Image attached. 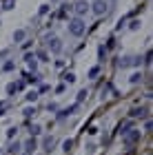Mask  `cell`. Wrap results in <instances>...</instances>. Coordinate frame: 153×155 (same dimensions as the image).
I'll return each instance as SVG.
<instances>
[{"mask_svg": "<svg viewBox=\"0 0 153 155\" xmlns=\"http://www.w3.org/2000/svg\"><path fill=\"white\" fill-rule=\"evenodd\" d=\"M85 31H87V25H85V20H82V18H78V16H75V18H71V20H69V33H71V36L80 38Z\"/></svg>", "mask_w": 153, "mask_h": 155, "instance_id": "cell-1", "label": "cell"}, {"mask_svg": "<svg viewBox=\"0 0 153 155\" xmlns=\"http://www.w3.org/2000/svg\"><path fill=\"white\" fill-rule=\"evenodd\" d=\"M89 11H93L95 16H104L109 11V2L107 0H95L93 5H89Z\"/></svg>", "mask_w": 153, "mask_h": 155, "instance_id": "cell-2", "label": "cell"}, {"mask_svg": "<svg viewBox=\"0 0 153 155\" xmlns=\"http://www.w3.org/2000/svg\"><path fill=\"white\" fill-rule=\"evenodd\" d=\"M73 11H75V16H78V18H82L89 11V2H87V0H78V2L73 5Z\"/></svg>", "mask_w": 153, "mask_h": 155, "instance_id": "cell-3", "label": "cell"}, {"mask_svg": "<svg viewBox=\"0 0 153 155\" xmlns=\"http://www.w3.org/2000/svg\"><path fill=\"white\" fill-rule=\"evenodd\" d=\"M47 45H49V49L53 53H60V49H62V45H60V40L55 38V36H49L47 38Z\"/></svg>", "mask_w": 153, "mask_h": 155, "instance_id": "cell-4", "label": "cell"}, {"mask_svg": "<svg viewBox=\"0 0 153 155\" xmlns=\"http://www.w3.org/2000/svg\"><path fill=\"white\" fill-rule=\"evenodd\" d=\"M138 140H140V131H131V133L124 135V144H133V142H138Z\"/></svg>", "mask_w": 153, "mask_h": 155, "instance_id": "cell-5", "label": "cell"}, {"mask_svg": "<svg viewBox=\"0 0 153 155\" xmlns=\"http://www.w3.org/2000/svg\"><path fill=\"white\" fill-rule=\"evenodd\" d=\"M53 144H55V140H53V137H45V142H42L45 151H51V149H53Z\"/></svg>", "mask_w": 153, "mask_h": 155, "instance_id": "cell-6", "label": "cell"}, {"mask_svg": "<svg viewBox=\"0 0 153 155\" xmlns=\"http://www.w3.org/2000/svg\"><path fill=\"white\" fill-rule=\"evenodd\" d=\"M18 89H22V82H11L9 87H7V93H13V91H18Z\"/></svg>", "mask_w": 153, "mask_h": 155, "instance_id": "cell-7", "label": "cell"}, {"mask_svg": "<svg viewBox=\"0 0 153 155\" xmlns=\"http://www.w3.org/2000/svg\"><path fill=\"white\" fill-rule=\"evenodd\" d=\"M131 115H133V117H147V109H133Z\"/></svg>", "mask_w": 153, "mask_h": 155, "instance_id": "cell-8", "label": "cell"}, {"mask_svg": "<svg viewBox=\"0 0 153 155\" xmlns=\"http://www.w3.org/2000/svg\"><path fill=\"white\" fill-rule=\"evenodd\" d=\"M25 36H27V33L22 29H18L16 33H13V40H16V42H25Z\"/></svg>", "mask_w": 153, "mask_h": 155, "instance_id": "cell-9", "label": "cell"}, {"mask_svg": "<svg viewBox=\"0 0 153 155\" xmlns=\"http://www.w3.org/2000/svg\"><path fill=\"white\" fill-rule=\"evenodd\" d=\"M138 82H142V73H133L131 75V84H138Z\"/></svg>", "mask_w": 153, "mask_h": 155, "instance_id": "cell-10", "label": "cell"}, {"mask_svg": "<svg viewBox=\"0 0 153 155\" xmlns=\"http://www.w3.org/2000/svg\"><path fill=\"white\" fill-rule=\"evenodd\" d=\"M27 100H29V102H36V100H38V91H29V95H27Z\"/></svg>", "mask_w": 153, "mask_h": 155, "instance_id": "cell-11", "label": "cell"}, {"mask_svg": "<svg viewBox=\"0 0 153 155\" xmlns=\"http://www.w3.org/2000/svg\"><path fill=\"white\" fill-rule=\"evenodd\" d=\"M65 82L73 84V82H75V75H73V73H65Z\"/></svg>", "mask_w": 153, "mask_h": 155, "instance_id": "cell-12", "label": "cell"}, {"mask_svg": "<svg viewBox=\"0 0 153 155\" xmlns=\"http://www.w3.org/2000/svg\"><path fill=\"white\" fill-rule=\"evenodd\" d=\"M40 16H47V13H49V5H40Z\"/></svg>", "mask_w": 153, "mask_h": 155, "instance_id": "cell-13", "label": "cell"}, {"mask_svg": "<svg viewBox=\"0 0 153 155\" xmlns=\"http://www.w3.org/2000/svg\"><path fill=\"white\" fill-rule=\"evenodd\" d=\"M25 146H27V151H33V149H36V140L31 137V140H29V142H27Z\"/></svg>", "mask_w": 153, "mask_h": 155, "instance_id": "cell-14", "label": "cell"}, {"mask_svg": "<svg viewBox=\"0 0 153 155\" xmlns=\"http://www.w3.org/2000/svg\"><path fill=\"white\" fill-rule=\"evenodd\" d=\"M33 113H36V109H33V107H27L25 109V117H31Z\"/></svg>", "mask_w": 153, "mask_h": 155, "instance_id": "cell-15", "label": "cell"}, {"mask_svg": "<svg viewBox=\"0 0 153 155\" xmlns=\"http://www.w3.org/2000/svg\"><path fill=\"white\" fill-rule=\"evenodd\" d=\"M100 73V67H93L91 69V71H89V78H95V75H98Z\"/></svg>", "mask_w": 153, "mask_h": 155, "instance_id": "cell-16", "label": "cell"}, {"mask_svg": "<svg viewBox=\"0 0 153 155\" xmlns=\"http://www.w3.org/2000/svg\"><path fill=\"white\" fill-rule=\"evenodd\" d=\"M13 67H16V64H13V62L9 60V62H5V67H2V69H5V71H11V69H13Z\"/></svg>", "mask_w": 153, "mask_h": 155, "instance_id": "cell-17", "label": "cell"}, {"mask_svg": "<svg viewBox=\"0 0 153 155\" xmlns=\"http://www.w3.org/2000/svg\"><path fill=\"white\" fill-rule=\"evenodd\" d=\"M38 133H40V126L33 124V126H31V135H38Z\"/></svg>", "mask_w": 153, "mask_h": 155, "instance_id": "cell-18", "label": "cell"}, {"mask_svg": "<svg viewBox=\"0 0 153 155\" xmlns=\"http://www.w3.org/2000/svg\"><path fill=\"white\" fill-rule=\"evenodd\" d=\"M5 9H13V0H5Z\"/></svg>", "mask_w": 153, "mask_h": 155, "instance_id": "cell-19", "label": "cell"}, {"mask_svg": "<svg viewBox=\"0 0 153 155\" xmlns=\"http://www.w3.org/2000/svg\"><path fill=\"white\" fill-rule=\"evenodd\" d=\"M85 97H87V91H80V93H78V102H82Z\"/></svg>", "mask_w": 153, "mask_h": 155, "instance_id": "cell-20", "label": "cell"}, {"mask_svg": "<svg viewBox=\"0 0 153 155\" xmlns=\"http://www.w3.org/2000/svg\"><path fill=\"white\" fill-rule=\"evenodd\" d=\"M138 27H140V20H133V22H131V29H133V31H135V29H138Z\"/></svg>", "mask_w": 153, "mask_h": 155, "instance_id": "cell-21", "label": "cell"}, {"mask_svg": "<svg viewBox=\"0 0 153 155\" xmlns=\"http://www.w3.org/2000/svg\"><path fill=\"white\" fill-rule=\"evenodd\" d=\"M5 111H7V104H5V102H0V115H2Z\"/></svg>", "mask_w": 153, "mask_h": 155, "instance_id": "cell-22", "label": "cell"}, {"mask_svg": "<svg viewBox=\"0 0 153 155\" xmlns=\"http://www.w3.org/2000/svg\"><path fill=\"white\" fill-rule=\"evenodd\" d=\"M51 2H60V0H51Z\"/></svg>", "mask_w": 153, "mask_h": 155, "instance_id": "cell-23", "label": "cell"}]
</instances>
